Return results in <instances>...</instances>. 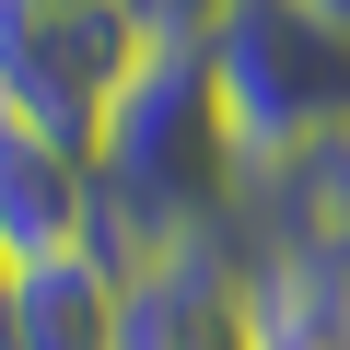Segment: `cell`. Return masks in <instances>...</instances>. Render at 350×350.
Instances as JSON below:
<instances>
[{"label":"cell","mask_w":350,"mask_h":350,"mask_svg":"<svg viewBox=\"0 0 350 350\" xmlns=\"http://www.w3.org/2000/svg\"><path fill=\"white\" fill-rule=\"evenodd\" d=\"M245 199H257V175H245V152L222 129L199 36H152V59L117 82L105 140H94V245L117 269H152L175 245L234 234Z\"/></svg>","instance_id":"1"},{"label":"cell","mask_w":350,"mask_h":350,"mask_svg":"<svg viewBox=\"0 0 350 350\" xmlns=\"http://www.w3.org/2000/svg\"><path fill=\"white\" fill-rule=\"evenodd\" d=\"M152 59V24L129 0H0V117L94 163L117 82Z\"/></svg>","instance_id":"3"},{"label":"cell","mask_w":350,"mask_h":350,"mask_svg":"<svg viewBox=\"0 0 350 350\" xmlns=\"http://www.w3.org/2000/svg\"><path fill=\"white\" fill-rule=\"evenodd\" d=\"M0 245L12 257H70L94 245V163L0 117Z\"/></svg>","instance_id":"6"},{"label":"cell","mask_w":350,"mask_h":350,"mask_svg":"<svg viewBox=\"0 0 350 350\" xmlns=\"http://www.w3.org/2000/svg\"><path fill=\"white\" fill-rule=\"evenodd\" d=\"M12 292H24V257L0 245V338H12Z\"/></svg>","instance_id":"10"},{"label":"cell","mask_w":350,"mask_h":350,"mask_svg":"<svg viewBox=\"0 0 350 350\" xmlns=\"http://www.w3.org/2000/svg\"><path fill=\"white\" fill-rule=\"evenodd\" d=\"M129 12H140V24H152V36H199V24H211V12H222V0H129Z\"/></svg>","instance_id":"9"},{"label":"cell","mask_w":350,"mask_h":350,"mask_svg":"<svg viewBox=\"0 0 350 350\" xmlns=\"http://www.w3.org/2000/svg\"><path fill=\"white\" fill-rule=\"evenodd\" d=\"M245 350H350V269L245 222Z\"/></svg>","instance_id":"5"},{"label":"cell","mask_w":350,"mask_h":350,"mask_svg":"<svg viewBox=\"0 0 350 350\" xmlns=\"http://www.w3.org/2000/svg\"><path fill=\"white\" fill-rule=\"evenodd\" d=\"M199 59H211L222 129H234V152H245L257 187L350 129V36L315 24L304 0H222V12L199 24Z\"/></svg>","instance_id":"2"},{"label":"cell","mask_w":350,"mask_h":350,"mask_svg":"<svg viewBox=\"0 0 350 350\" xmlns=\"http://www.w3.org/2000/svg\"><path fill=\"white\" fill-rule=\"evenodd\" d=\"M245 222H257V234H280V245H315V257H338V269H350V129H338L327 152H304L292 175H269V187L245 199Z\"/></svg>","instance_id":"8"},{"label":"cell","mask_w":350,"mask_h":350,"mask_svg":"<svg viewBox=\"0 0 350 350\" xmlns=\"http://www.w3.org/2000/svg\"><path fill=\"white\" fill-rule=\"evenodd\" d=\"M304 12H315V24H338V36H350V0H304Z\"/></svg>","instance_id":"11"},{"label":"cell","mask_w":350,"mask_h":350,"mask_svg":"<svg viewBox=\"0 0 350 350\" xmlns=\"http://www.w3.org/2000/svg\"><path fill=\"white\" fill-rule=\"evenodd\" d=\"M117 327H129V269L105 245H70V257H24L0 350H117Z\"/></svg>","instance_id":"7"},{"label":"cell","mask_w":350,"mask_h":350,"mask_svg":"<svg viewBox=\"0 0 350 350\" xmlns=\"http://www.w3.org/2000/svg\"><path fill=\"white\" fill-rule=\"evenodd\" d=\"M117 350H245V222L211 245H175L129 269V327Z\"/></svg>","instance_id":"4"}]
</instances>
